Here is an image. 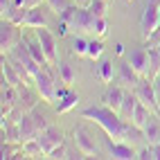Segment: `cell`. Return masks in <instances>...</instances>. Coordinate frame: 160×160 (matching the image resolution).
<instances>
[{"mask_svg":"<svg viewBox=\"0 0 160 160\" xmlns=\"http://www.w3.org/2000/svg\"><path fill=\"white\" fill-rule=\"evenodd\" d=\"M48 5L52 7V12L63 14V12H66V9L70 7V0H48Z\"/></svg>","mask_w":160,"mask_h":160,"instance_id":"obj_33","label":"cell"},{"mask_svg":"<svg viewBox=\"0 0 160 160\" xmlns=\"http://www.w3.org/2000/svg\"><path fill=\"white\" fill-rule=\"evenodd\" d=\"M81 117H83V120L95 122V124H99L113 142H122V140H124L126 122L120 117V113H117V111L111 108V106H106V104H102V106H90V108H86V111L81 113Z\"/></svg>","mask_w":160,"mask_h":160,"instance_id":"obj_1","label":"cell"},{"mask_svg":"<svg viewBox=\"0 0 160 160\" xmlns=\"http://www.w3.org/2000/svg\"><path fill=\"white\" fill-rule=\"evenodd\" d=\"M124 88L122 86H108L106 88V92H104V97H102V102L106 104V106H111L113 111H120V106H122V99H124Z\"/></svg>","mask_w":160,"mask_h":160,"instance_id":"obj_15","label":"cell"},{"mask_svg":"<svg viewBox=\"0 0 160 160\" xmlns=\"http://www.w3.org/2000/svg\"><path fill=\"white\" fill-rule=\"evenodd\" d=\"M18 41H20L18 27L12 25L9 20H2V25H0V50H2V54H9Z\"/></svg>","mask_w":160,"mask_h":160,"instance_id":"obj_8","label":"cell"},{"mask_svg":"<svg viewBox=\"0 0 160 160\" xmlns=\"http://www.w3.org/2000/svg\"><path fill=\"white\" fill-rule=\"evenodd\" d=\"M72 2H74V5H79V7H88L92 0H72Z\"/></svg>","mask_w":160,"mask_h":160,"instance_id":"obj_39","label":"cell"},{"mask_svg":"<svg viewBox=\"0 0 160 160\" xmlns=\"http://www.w3.org/2000/svg\"><path fill=\"white\" fill-rule=\"evenodd\" d=\"M99 79L104 83H111L113 81V61H102V66H99Z\"/></svg>","mask_w":160,"mask_h":160,"instance_id":"obj_30","label":"cell"},{"mask_svg":"<svg viewBox=\"0 0 160 160\" xmlns=\"http://www.w3.org/2000/svg\"><path fill=\"white\" fill-rule=\"evenodd\" d=\"M88 9L92 12V16H106V12H108V0H92L88 5Z\"/></svg>","mask_w":160,"mask_h":160,"instance_id":"obj_31","label":"cell"},{"mask_svg":"<svg viewBox=\"0 0 160 160\" xmlns=\"http://www.w3.org/2000/svg\"><path fill=\"white\" fill-rule=\"evenodd\" d=\"M18 131H20V144L27 142V140H36V138H38L41 129H38V124H36V120H34V115H32V111L20 117Z\"/></svg>","mask_w":160,"mask_h":160,"instance_id":"obj_10","label":"cell"},{"mask_svg":"<svg viewBox=\"0 0 160 160\" xmlns=\"http://www.w3.org/2000/svg\"><path fill=\"white\" fill-rule=\"evenodd\" d=\"M160 45V27L153 32V34H149V38H147V50H151V48H158Z\"/></svg>","mask_w":160,"mask_h":160,"instance_id":"obj_35","label":"cell"},{"mask_svg":"<svg viewBox=\"0 0 160 160\" xmlns=\"http://www.w3.org/2000/svg\"><path fill=\"white\" fill-rule=\"evenodd\" d=\"M25 18H27V7H18V5H14V9L7 16V20L16 27H25Z\"/></svg>","mask_w":160,"mask_h":160,"instance_id":"obj_24","label":"cell"},{"mask_svg":"<svg viewBox=\"0 0 160 160\" xmlns=\"http://www.w3.org/2000/svg\"><path fill=\"white\" fill-rule=\"evenodd\" d=\"M34 32H36V38H38V43H41V48H43L45 57H48V63L52 68H57L59 66V52H57V38H54V34H52L48 27H36Z\"/></svg>","mask_w":160,"mask_h":160,"instance_id":"obj_5","label":"cell"},{"mask_svg":"<svg viewBox=\"0 0 160 160\" xmlns=\"http://www.w3.org/2000/svg\"><path fill=\"white\" fill-rule=\"evenodd\" d=\"M48 158H68V149H66V142H63V144H59L57 149H54V151H52Z\"/></svg>","mask_w":160,"mask_h":160,"instance_id":"obj_36","label":"cell"},{"mask_svg":"<svg viewBox=\"0 0 160 160\" xmlns=\"http://www.w3.org/2000/svg\"><path fill=\"white\" fill-rule=\"evenodd\" d=\"M151 108H149V106H144L142 102H138V106H135V113H133V120H131V124H135V126H140V129H142V126L147 124V120H149V117H151Z\"/></svg>","mask_w":160,"mask_h":160,"instance_id":"obj_23","label":"cell"},{"mask_svg":"<svg viewBox=\"0 0 160 160\" xmlns=\"http://www.w3.org/2000/svg\"><path fill=\"white\" fill-rule=\"evenodd\" d=\"M23 5H25L27 9H32V7H38V5H41V0H23Z\"/></svg>","mask_w":160,"mask_h":160,"instance_id":"obj_37","label":"cell"},{"mask_svg":"<svg viewBox=\"0 0 160 160\" xmlns=\"http://www.w3.org/2000/svg\"><path fill=\"white\" fill-rule=\"evenodd\" d=\"M140 79H142V74L138 72V70L131 66V63H120V83H122V86L135 88Z\"/></svg>","mask_w":160,"mask_h":160,"instance_id":"obj_13","label":"cell"},{"mask_svg":"<svg viewBox=\"0 0 160 160\" xmlns=\"http://www.w3.org/2000/svg\"><path fill=\"white\" fill-rule=\"evenodd\" d=\"M115 54H124V45H122V43L115 45Z\"/></svg>","mask_w":160,"mask_h":160,"instance_id":"obj_40","label":"cell"},{"mask_svg":"<svg viewBox=\"0 0 160 160\" xmlns=\"http://www.w3.org/2000/svg\"><path fill=\"white\" fill-rule=\"evenodd\" d=\"M160 74V52L156 48L149 50V70H147V79L153 81L156 77Z\"/></svg>","mask_w":160,"mask_h":160,"instance_id":"obj_22","label":"cell"},{"mask_svg":"<svg viewBox=\"0 0 160 160\" xmlns=\"http://www.w3.org/2000/svg\"><path fill=\"white\" fill-rule=\"evenodd\" d=\"M131 66L142 74V77H147V70H149V50L147 48H135L131 52Z\"/></svg>","mask_w":160,"mask_h":160,"instance_id":"obj_14","label":"cell"},{"mask_svg":"<svg viewBox=\"0 0 160 160\" xmlns=\"http://www.w3.org/2000/svg\"><path fill=\"white\" fill-rule=\"evenodd\" d=\"M108 2H111V0H108Z\"/></svg>","mask_w":160,"mask_h":160,"instance_id":"obj_42","label":"cell"},{"mask_svg":"<svg viewBox=\"0 0 160 160\" xmlns=\"http://www.w3.org/2000/svg\"><path fill=\"white\" fill-rule=\"evenodd\" d=\"M153 88H156V95H158V102H160V74L153 79Z\"/></svg>","mask_w":160,"mask_h":160,"instance_id":"obj_38","label":"cell"},{"mask_svg":"<svg viewBox=\"0 0 160 160\" xmlns=\"http://www.w3.org/2000/svg\"><path fill=\"white\" fill-rule=\"evenodd\" d=\"M111 156L117 160H131V158H138V151L133 149V144L122 140V142H111Z\"/></svg>","mask_w":160,"mask_h":160,"instance_id":"obj_16","label":"cell"},{"mask_svg":"<svg viewBox=\"0 0 160 160\" xmlns=\"http://www.w3.org/2000/svg\"><path fill=\"white\" fill-rule=\"evenodd\" d=\"M36 140H38L41 147H43L45 156H50L59 144H63V133H61V129H57V126H48V129H43L38 133Z\"/></svg>","mask_w":160,"mask_h":160,"instance_id":"obj_9","label":"cell"},{"mask_svg":"<svg viewBox=\"0 0 160 160\" xmlns=\"http://www.w3.org/2000/svg\"><path fill=\"white\" fill-rule=\"evenodd\" d=\"M104 54V43L102 41H88V59H92V61H97L99 57Z\"/></svg>","mask_w":160,"mask_h":160,"instance_id":"obj_29","label":"cell"},{"mask_svg":"<svg viewBox=\"0 0 160 160\" xmlns=\"http://www.w3.org/2000/svg\"><path fill=\"white\" fill-rule=\"evenodd\" d=\"M156 50H158V52H160V45H158V48H156Z\"/></svg>","mask_w":160,"mask_h":160,"instance_id":"obj_41","label":"cell"},{"mask_svg":"<svg viewBox=\"0 0 160 160\" xmlns=\"http://www.w3.org/2000/svg\"><path fill=\"white\" fill-rule=\"evenodd\" d=\"M57 72H59V79H61V83H63L66 88H70L72 83H74V79H77L74 66H72V63H68V61H61L59 66H57Z\"/></svg>","mask_w":160,"mask_h":160,"instance_id":"obj_20","label":"cell"},{"mask_svg":"<svg viewBox=\"0 0 160 160\" xmlns=\"http://www.w3.org/2000/svg\"><path fill=\"white\" fill-rule=\"evenodd\" d=\"M27 48H29V52H32V57H34L41 66H50L48 63V57H45V52H43V48H41V43H38V38H34V41H27Z\"/></svg>","mask_w":160,"mask_h":160,"instance_id":"obj_25","label":"cell"},{"mask_svg":"<svg viewBox=\"0 0 160 160\" xmlns=\"http://www.w3.org/2000/svg\"><path fill=\"white\" fill-rule=\"evenodd\" d=\"M16 90H18V106H20V108H23L25 113L34 111V108H36V95L32 92L25 83H23V86H18Z\"/></svg>","mask_w":160,"mask_h":160,"instance_id":"obj_18","label":"cell"},{"mask_svg":"<svg viewBox=\"0 0 160 160\" xmlns=\"http://www.w3.org/2000/svg\"><path fill=\"white\" fill-rule=\"evenodd\" d=\"M61 20H66L70 29H74L77 34H90L92 25H95V16L88 7H79V5H70L63 14H59Z\"/></svg>","mask_w":160,"mask_h":160,"instance_id":"obj_2","label":"cell"},{"mask_svg":"<svg viewBox=\"0 0 160 160\" xmlns=\"http://www.w3.org/2000/svg\"><path fill=\"white\" fill-rule=\"evenodd\" d=\"M160 27V5L156 0H147V7L142 12V18H140V29H142V36L149 38V34Z\"/></svg>","mask_w":160,"mask_h":160,"instance_id":"obj_4","label":"cell"},{"mask_svg":"<svg viewBox=\"0 0 160 160\" xmlns=\"http://www.w3.org/2000/svg\"><path fill=\"white\" fill-rule=\"evenodd\" d=\"M138 102H140V99H138V95H135V92H131V90H126V92H124L122 106H120V111H117L124 122H131V120H133V113H135Z\"/></svg>","mask_w":160,"mask_h":160,"instance_id":"obj_12","label":"cell"},{"mask_svg":"<svg viewBox=\"0 0 160 160\" xmlns=\"http://www.w3.org/2000/svg\"><path fill=\"white\" fill-rule=\"evenodd\" d=\"M2 79L9 83V86H14V88H18V86H23V79H20V74L16 72V68L12 66V61H5V57H2Z\"/></svg>","mask_w":160,"mask_h":160,"instance_id":"obj_21","label":"cell"},{"mask_svg":"<svg viewBox=\"0 0 160 160\" xmlns=\"http://www.w3.org/2000/svg\"><path fill=\"white\" fill-rule=\"evenodd\" d=\"M108 25H106V16H95V25H92V34L97 36H106Z\"/></svg>","mask_w":160,"mask_h":160,"instance_id":"obj_32","label":"cell"},{"mask_svg":"<svg viewBox=\"0 0 160 160\" xmlns=\"http://www.w3.org/2000/svg\"><path fill=\"white\" fill-rule=\"evenodd\" d=\"M135 95H138V99H140L144 106H149L153 113H158V95H156V88H153V81H149L147 77L138 81V86H135Z\"/></svg>","mask_w":160,"mask_h":160,"instance_id":"obj_6","label":"cell"},{"mask_svg":"<svg viewBox=\"0 0 160 160\" xmlns=\"http://www.w3.org/2000/svg\"><path fill=\"white\" fill-rule=\"evenodd\" d=\"M79 104V95L77 92H72V90H68L63 97H59L57 102H54V111L61 115V113H68L70 108H74V106Z\"/></svg>","mask_w":160,"mask_h":160,"instance_id":"obj_19","label":"cell"},{"mask_svg":"<svg viewBox=\"0 0 160 160\" xmlns=\"http://www.w3.org/2000/svg\"><path fill=\"white\" fill-rule=\"evenodd\" d=\"M142 133H144V140L149 144L160 142V117H158V113H151V117H149L147 124L142 126Z\"/></svg>","mask_w":160,"mask_h":160,"instance_id":"obj_11","label":"cell"},{"mask_svg":"<svg viewBox=\"0 0 160 160\" xmlns=\"http://www.w3.org/2000/svg\"><path fill=\"white\" fill-rule=\"evenodd\" d=\"M50 68L52 66L41 68V72L34 77V83H36V90H38L41 97L45 102H50V104H54V99H57V79H54V74L50 72Z\"/></svg>","mask_w":160,"mask_h":160,"instance_id":"obj_3","label":"cell"},{"mask_svg":"<svg viewBox=\"0 0 160 160\" xmlns=\"http://www.w3.org/2000/svg\"><path fill=\"white\" fill-rule=\"evenodd\" d=\"M74 144H77V149L81 151L83 158H88V156H95V153H97L95 138L90 135V131H88L83 124H79L77 129H74Z\"/></svg>","mask_w":160,"mask_h":160,"instance_id":"obj_7","label":"cell"},{"mask_svg":"<svg viewBox=\"0 0 160 160\" xmlns=\"http://www.w3.org/2000/svg\"><path fill=\"white\" fill-rule=\"evenodd\" d=\"M2 140L7 142H20V131H18V122L2 126Z\"/></svg>","mask_w":160,"mask_h":160,"instance_id":"obj_27","label":"cell"},{"mask_svg":"<svg viewBox=\"0 0 160 160\" xmlns=\"http://www.w3.org/2000/svg\"><path fill=\"white\" fill-rule=\"evenodd\" d=\"M158 144H160V142H158Z\"/></svg>","mask_w":160,"mask_h":160,"instance_id":"obj_43","label":"cell"},{"mask_svg":"<svg viewBox=\"0 0 160 160\" xmlns=\"http://www.w3.org/2000/svg\"><path fill=\"white\" fill-rule=\"evenodd\" d=\"M23 153L29 156V158H41V156H45V151H43V147L38 144V140H27V142H23Z\"/></svg>","mask_w":160,"mask_h":160,"instance_id":"obj_26","label":"cell"},{"mask_svg":"<svg viewBox=\"0 0 160 160\" xmlns=\"http://www.w3.org/2000/svg\"><path fill=\"white\" fill-rule=\"evenodd\" d=\"M25 27H32V29H36V27H48V18H45V12L41 9V5L27 9Z\"/></svg>","mask_w":160,"mask_h":160,"instance_id":"obj_17","label":"cell"},{"mask_svg":"<svg viewBox=\"0 0 160 160\" xmlns=\"http://www.w3.org/2000/svg\"><path fill=\"white\" fill-rule=\"evenodd\" d=\"M12 144H14V142H7V140H2V149H0V158H2V160L16 158V151L12 149Z\"/></svg>","mask_w":160,"mask_h":160,"instance_id":"obj_34","label":"cell"},{"mask_svg":"<svg viewBox=\"0 0 160 160\" xmlns=\"http://www.w3.org/2000/svg\"><path fill=\"white\" fill-rule=\"evenodd\" d=\"M72 52H74L77 57H86V54H88V41L83 38L81 34L72 38Z\"/></svg>","mask_w":160,"mask_h":160,"instance_id":"obj_28","label":"cell"}]
</instances>
